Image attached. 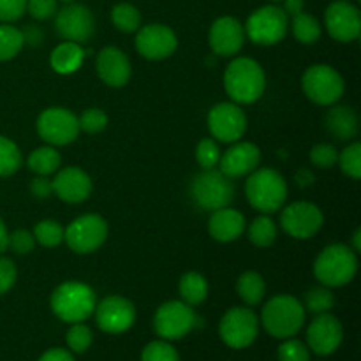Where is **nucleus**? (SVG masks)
Here are the masks:
<instances>
[{
    "mask_svg": "<svg viewBox=\"0 0 361 361\" xmlns=\"http://www.w3.org/2000/svg\"><path fill=\"white\" fill-rule=\"evenodd\" d=\"M224 88L236 104H252L267 88L263 67L247 56L235 59L224 73Z\"/></svg>",
    "mask_w": 361,
    "mask_h": 361,
    "instance_id": "nucleus-1",
    "label": "nucleus"
},
{
    "mask_svg": "<svg viewBox=\"0 0 361 361\" xmlns=\"http://www.w3.org/2000/svg\"><path fill=\"white\" fill-rule=\"evenodd\" d=\"M263 326L271 337L291 338L305 324V307L298 298L289 295L274 296L261 312Z\"/></svg>",
    "mask_w": 361,
    "mask_h": 361,
    "instance_id": "nucleus-2",
    "label": "nucleus"
},
{
    "mask_svg": "<svg viewBox=\"0 0 361 361\" xmlns=\"http://www.w3.org/2000/svg\"><path fill=\"white\" fill-rule=\"evenodd\" d=\"M358 271V257L348 245H328L314 263V275L326 288H341L349 284Z\"/></svg>",
    "mask_w": 361,
    "mask_h": 361,
    "instance_id": "nucleus-3",
    "label": "nucleus"
},
{
    "mask_svg": "<svg viewBox=\"0 0 361 361\" xmlns=\"http://www.w3.org/2000/svg\"><path fill=\"white\" fill-rule=\"evenodd\" d=\"M245 196L250 207L263 214H274L288 197V183L271 168L254 169L245 183Z\"/></svg>",
    "mask_w": 361,
    "mask_h": 361,
    "instance_id": "nucleus-4",
    "label": "nucleus"
},
{
    "mask_svg": "<svg viewBox=\"0 0 361 361\" xmlns=\"http://www.w3.org/2000/svg\"><path fill=\"white\" fill-rule=\"evenodd\" d=\"M49 303H51V310L55 312V316L71 324L88 319L97 305L94 289L83 282L60 284L53 291Z\"/></svg>",
    "mask_w": 361,
    "mask_h": 361,
    "instance_id": "nucleus-5",
    "label": "nucleus"
},
{
    "mask_svg": "<svg viewBox=\"0 0 361 361\" xmlns=\"http://www.w3.org/2000/svg\"><path fill=\"white\" fill-rule=\"evenodd\" d=\"M190 192H192L197 207L215 212L231 203L233 196H235V185H233L231 178L226 176L221 169L217 171L212 168L204 169L194 178Z\"/></svg>",
    "mask_w": 361,
    "mask_h": 361,
    "instance_id": "nucleus-6",
    "label": "nucleus"
},
{
    "mask_svg": "<svg viewBox=\"0 0 361 361\" xmlns=\"http://www.w3.org/2000/svg\"><path fill=\"white\" fill-rule=\"evenodd\" d=\"M289 14L277 6H264L254 11L245 23V34L256 44L274 46L286 37Z\"/></svg>",
    "mask_w": 361,
    "mask_h": 361,
    "instance_id": "nucleus-7",
    "label": "nucleus"
},
{
    "mask_svg": "<svg viewBox=\"0 0 361 361\" xmlns=\"http://www.w3.org/2000/svg\"><path fill=\"white\" fill-rule=\"evenodd\" d=\"M302 88L307 97L316 104L331 106L344 94V80L331 66L316 63L303 73Z\"/></svg>",
    "mask_w": 361,
    "mask_h": 361,
    "instance_id": "nucleus-8",
    "label": "nucleus"
},
{
    "mask_svg": "<svg viewBox=\"0 0 361 361\" xmlns=\"http://www.w3.org/2000/svg\"><path fill=\"white\" fill-rule=\"evenodd\" d=\"M108 238V222L97 214H87L74 219L66 229L63 240L76 254H90Z\"/></svg>",
    "mask_w": 361,
    "mask_h": 361,
    "instance_id": "nucleus-9",
    "label": "nucleus"
},
{
    "mask_svg": "<svg viewBox=\"0 0 361 361\" xmlns=\"http://www.w3.org/2000/svg\"><path fill=\"white\" fill-rule=\"evenodd\" d=\"M219 334L229 348L245 349L256 341L259 334V319L247 307H233L221 319Z\"/></svg>",
    "mask_w": 361,
    "mask_h": 361,
    "instance_id": "nucleus-10",
    "label": "nucleus"
},
{
    "mask_svg": "<svg viewBox=\"0 0 361 361\" xmlns=\"http://www.w3.org/2000/svg\"><path fill=\"white\" fill-rule=\"evenodd\" d=\"M37 133L46 143L63 147L73 143L80 134V122L73 111L66 108H48L39 115Z\"/></svg>",
    "mask_w": 361,
    "mask_h": 361,
    "instance_id": "nucleus-11",
    "label": "nucleus"
},
{
    "mask_svg": "<svg viewBox=\"0 0 361 361\" xmlns=\"http://www.w3.org/2000/svg\"><path fill=\"white\" fill-rule=\"evenodd\" d=\"M196 326L192 307L183 302H166L157 309L154 328L162 341H178Z\"/></svg>",
    "mask_w": 361,
    "mask_h": 361,
    "instance_id": "nucleus-12",
    "label": "nucleus"
},
{
    "mask_svg": "<svg viewBox=\"0 0 361 361\" xmlns=\"http://www.w3.org/2000/svg\"><path fill=\"white\" fill-rule=\"evenodd\" d=\"M323 212L319 207L309 201H296L288 204L281 215V224L288 235L293 238L307 240L312 238L323 228Z\"/></svg>",
    "mask_w": 361,
    "mask_h": 361,
    "instance_id": "nucleus-13",
    "label": "nucleus"
},
{
    "mask_svg": "<svg viewBox=\"0 0 361 361\" xmlns=\"http://www.w3.org/2000/svg\"><path fill=\"white\" fill-rule=\"evenodd\" d=\"M208 129L215 140L235 143L245 134L247 116L236 102H221L208 113Z\"/></svg>",
    "mask_w": 361,
    "mask_h": 361,
    "instance_id": "nucleus-14",
    "label": "nucleus"
},
{
    "mask_svg": "<svg viewBox=\"0 0 361 361\" xmlns=\"http://www.w3.org/2000/svg\"><path fill=\"white\" fill-rule=\"evenodd\" d=\"M324 25L326 30L335 41L351 42L360 37L361 16L355 4L348 0H335L328 6L324 13Z\"/></svg>",
    "mask_w": 361,
    "mask_h": 361,
    "instance_id": "nucleus-15",
    "label": "nucleus"
},
{
    "mask_svg": "<svg viewBox=\"0 0 361 361\" xmlns=\"http://www.w3.org/2000/svg\"><path fill=\"white\" fill-rule=\"evenodd\" d=\"M95 321L102 331L111 335L123 334L136 321V309L133 302L122 296H108L95 305Z\"/></svg>",
    "mask_w": 361,
    "mask_h": 361,
    "instance_id": "nucleus-16",
    "label": "nucleus"
},
{
    "mask_svg": "<svg viewBox=\"0 0 361 361\" xmlns=\"http://www.w3.org/2000/svg\"><path fill=\"white\" fill-rule=\"evenodd\" d=\"M55 27L66 41H73L81 44V42H87L94 35L95 21L90 11H88V7L71 2L69 6L59 11Z\"/></svg>",
    "mask_w": 361,
    "mask_h": 361,
    "instance_id": "nucleus-17",
    "label": "nucleus"
},
{
    "mask_svg": "<svg viewBox=\"0 0 361 361\" xmlns=\"http://www.w3.org/2000/svg\"><path fill=\"white\" fill-rule=\"evenodd\" d=\"M178 46L176 34L162 23H152L141 28L136 35V49L148 60H162L173 55Z\"/></svg>",
    "mask_w": 361,
    "mask_h": 361,
    "instance_id": "nucleus-18",
    "label": "nucleus"
},
{
    "mask_svg": "<svg viewBox=\"0 0 361 361\" xmlns=\"http://www.w3.org/2000/svg\"><path fill=\"white\" fill-rule=\"evenodd\" d=\"M344 330L341 321L331 314H317L307 330V344L317 356H330L341 348Z\"/></svg>",
    "mask_w": 361,
    "mask_h": 361,
    "instance_id": "nucleus-19",
    "label": "nucleus"
},
{
    "mask_svg": "<svg viewBox=\"0 0 361 361\" xmlns=\"http://www.w3.org/2000/svg\"><path fill=\"white\" fill-rule=\"evenodd\" d=\"M243 41H245V28L233 16L217 18L208 35L212 51L221 56L236 55L242 49Z\"/></svg>",
    "mask_w": 361,
    "mask_h": 361,
    "instance_id": "nucleus-20",
    "label": "nucleus"
},
{
    "mask_svg": "<svg viewBox=\"0 0 361 361\" xmlns=\"http://www.w3.org/2000/svg\"><path fill=\"white\" fill-rule=\"evenodd\" d=\"M92 192V180L83 169L63 168L53 180V194L60 197L66 203H83Z\"/></svg>",
    "mask_w": 361,
    "mask_h": 361,
    "instance_id": "nucleus-21",
    "label": "nucleus"
},
{
    "mask_svg": "<svg viewBox=\"0 0 361 361\" xmlns=\"http://www.w3.org/2000/svg\"><path fill=\"white\" fill-rule=\"evenodd\" d=\"M261 161L259 148L249 141L236 143L229 148L224 155H221V171L229 178H240L247 176L257 169Z\"/></svg>",
    "mask_w": 361,
    "mask_h": 361,
    "instance_id": "nucleus-22",
    "label": "nucleus"
},
{
    "mask_svg": "<svg viewBox=\"0 0 361 361\" xmlns=\"http://www.w3.org/2000/svg\"><path fill=\"white\" fill-rule=\"evenodd\" d=\"M97 73L108 87H123L130 78V62L122 49L108 46L97 55Z\"/></svg>",
    "mask_w": 361,
    "mask_h": 361,
    "instance_id": "nucleus-23",
    "label": "nucleus"
},
{
    "mask_svg": "<svg viewBox=\"0 0 361 361\" xmlns=\"http://www.w3.org/2000/svg\"><path fill=\"white\" fill-rule=\"evenodd\" d=\"M243 231H245V217L235 208H219L208 221V233L217 242H235L243 235Z\"/></svg>",
    "mask_w": 361,
    "mask_h": 361,
    "instance_id": "nucleus-24",
    "label": "nucleus"
},
{
    "mask_svg": "<svg viewBox=\"0 0 361 361\" xmlns=\"http://www.w3.org/2000/svg\"><path fill=\"white\" fill-rule=\"evenodd\" d=\"M326 129L337 140H351L358 134V116L349 106H335L326 115Z\"/></svg>",
    "mask_w": 361,
    "mask_h": 361,
    "instance_id": "nucleus-25",
    "label": "nucleus"
},
{
    "mask_svg": "<svg viewBox=\"0 0 361 361\" xmlns=\"http://www.w3.org/2000/svg\"><path fill=\"white\" fill-rule=\"evenodd\" d=\"M85 55H87V51L81 48V44L73 41H66L53 49L51 56H49V63H51L55 73L73 74L81 67Z\"/></svg>",
    "mask_w": 361,
    "mask_h": 361,
    "instance_id": "nucleus-26",
    "label": "nucleus"
},
{
    "mask_svg": "<svg viewBox=\"0 0 361 361\" xmlns=\"http://www.w3.org/2000/svg\"><path fill=\"white\" fill-rule=\"evenodd\" d=\"M180 296H182L183 303L189 307H196L203 303L208 296V282L207 279L196 271H189L180 279Z\"/></svg>",
    "mask_w": 361,
    "mask_h": 361,
    "instance_id": "nucleus-27",
    "label": "nucleus"
},
{
    "mask_svg": "<svg viewBox=\"0 0 361 361\" xmlns=\"http://www.w3.org/2000/svg\"><path fill=\"white\" fill-rule=\"evenodd\" d=\"M236 291H238L240 298L247 303L249 307L259 305L267 293V286H264L263 277L257 271H245L240 275L238 284H236Z\"/></svg>",
    "mask_w": 361,
    "mask_h": 361,
    "instance_id": "nucleus-28",
    "label": "nucleus"
},
{
    "mask_svg": "<svg viewBox=\"0 0 361 361\" xmlns=\"http://www.w3.org/2000/svg\"><path fill=\"white\" fill-rule=\"evenodd\" d=\"M60 162H62V157H60V154L55 148L41 147L32 152L27 164L30 168V171H34L35 175L48 176L60 168Z\"/></svg>",
    "mask_w": 361,
    "mask_h": 361,
    "instance_id": "nucleus-29",
    "label": "nucleus"
},
{
    "mask_svg": "<svg viewBox=\"0 0 361 361\" xmlns=\"http://www.w3.org/2000/svg\"><path fill=\"white\" fill-rule=\"evenodd\" d=\"M293 34L302 44H312L321 37V25L312 14L302 11L293 16Z\"/></svg>",
    "mask_w": 361,
    "mask_h": 361,
    "instance_id": "nucleus-30",
    "label": "nucleus"
},
{
    "mask_svg": "<svg viewBox=\"0 0 361 361\" xmlns=\"http://www.w3.org/2000/svg\"><path fill=\"white\" fill-rule=\"evenodd\" d=\"M25 44L23 34L13 25H0V62L14 59Z\"/></svg>",
    "mask_w": 361,
    "mask_h": 361,
    "instance_id": "nucleus-31",
    "label": "nucleus"
},
{
    "mask_svg": "<svg viewBox=\"0 0 361 361\" xmlns=\"http://www.w3.org/2000/svg\"><path fill=\"white\" fill-rule=\"evenodd\" d=\"M111 21L118 30L122 32H136L141 27V14L130 4H116L111 11Z\"/></svg>",
    "mask_w": 361,
    "mask_h": 361,
    "instance_id": "nucleus-32",
    "label": "nucleus"
},
{
    "mask_svg": "<svg viewBox=\"0 0 361 361\" xmlns=\"http://www.w3.org/2000/svg\"><path fill=\"white\" fill-rule=\"evenodd\" d=\"M277 238V226L270 217L263 215L257 217L252 224L249 226V240L256 247H270L274 245Z\"/></svg>",
    "mask_w": 361,
    "mask_h": 361,
    "instance_id": "nucleus-33",
    "label": "nucleus"
},
{
    "mask_svg": "<svg viewBox=\"0 0 361 361\" xmlns=\"http://www.w3.org/2000/svg\"><path fill=\"white\" fill-rule=\"evenodd\" d=\"M21 166V152L14 141L0 136V176H11Z\"/></svg>",
    "mask_w": 361,
    "mask_h": 361,
    "instance_id": "nucleus-34",
    "label": "nucleus"
},
{
    "mask_svg": "<svg viewBox=\"0 0 361 361\" xmlns=\"http://www.w3.org/2000/svg\"><path fill=\"white\" fill-rule=\"evenodd\" d=\"M63 235L66 229L56 221H41L34 228L35 242L41 243L42 247H59L63 242Z\"/></svg>",
    "mask_w": 361,
    "mask_h": 361,
    "instance_id": "nucleus-35",
    "label": "nucleus"
},
{
    "mask_svg": "<svg viewBox=\"0 0 361 361\" xmlns=\"http://www.w3.org/2000/svg\"><path fill=\"white\" fill-rule=\"evenodd\" d=\"M338 162H341V169L345 176L353 180L361 178V145L358 141L342 150V154L338 155Z\"/></svg>",
    "mask_w": 361,
    "mask_h": 361,
    "instance_id": "nucleus-36",
    "label": "nucleus"
},
{
    "mask_svg": "<svg viewBox=\"0 0 361 361\" xmlns=\"http://www.w3.org/2000/svg\"><path fill=\"white\" fill-rule=\"evenodd\" d=\"M305 305L314 314H326L334 309L335 296L328 288H314L307 293Z\"/></svg>",
    "mask_w": 361,
    "mask_h": 361,
    "instance_id": "nucleus-37",
    "label": "nucleus"
},
{
    "mask_svg": "<svg viewBox=\"0 0 361 361\" xmlns=\"http://www.w3.org/2000/svg\"><path fill=\"white\" fill-rule=\"evenodd\" d=\"M141 361H180L178 351L166 341H155L145 345Z\"/></svg>",
    "mask_w": 361,
    "mask_h": 361,
    "instance_id": "nucleus-38",
    "label": "nucleus"
},
{
    "mask_svg": "<svg viewBox=\"0 0 361 361\" xmlns=\"http://www.w3.org/2000/svg\"><path fill=\"white\" fill-rule=\"evenodd\" d=\"M67 345L74 353H85L92 345V330L83 323H74L66 335Z\"/></svg>",
    "mask_w": 361,
    "mask_h": 361,
    "instance_id": "nucleus-39",
    "label": "nucleus"
},
{
    "mask_svg": "<svg viewBox=\"0 0 361 361\" xmlns=\"http://www.w3.org/2000/svg\"><path fill=\"white\" fill-rule=\"evenodd\" d=\"M196 159L203 169L215 168L221 161V148H219L217 141L210 140V137L201 140L196 148Z\"/></svg>",
    "mask_w": 361,
    "mask_h": 361,
    "instance_id": "nucleus-40",
    "label": "nucleus"
},
{
    "mask_svg": "<svg viewBox=\"0 0 361 361\" xmlns=\"http://www.w3.org/2000/svg\"><path fill=\"white\" fill-rule=\"evenodd\" d=\"M277 356L279 361H310L309 348L302 341L293 337L286 338V342L279 345Z\"/></svg>",
    "mask_w": 361,
    "mask_h": 361,
    "instance_id": "nucleus-41",
    "label": "nucleus"
},
{
    "mask_svg": "<svg viewBox=\"0 0 361 361\" xmlns=\"http://www.w3.org/2000/svg\"><path fill=\"white\" fill-rule=\"evenodd\" d=\"M78 122H80V129H83L85 133L97 134L108 126V115L99 108H88L81 113Z\"/></svg>",
    "mask_w": 361,
    "mask_h": 361,
    "instance_id": "nucleus-42",
    "label": "nucleus"
},
{
    "mask_svg": "<svg viewBox=\"0 0 361 361\" xmlns=\"http://www.w3.org/2000/svg\"><path fill=\"white\" fill-rule=\"evenodd\" d=\"M310 161H312L314 166L321 169H330L334 168L335 162L338 161V154L337 148L334 145L328 143H319L316 147H312L310 150Z\"/></svg>",
    "mask_w": 361,
    "mask_h": 361,
    "instance_id": "nucleus-43",
    "label": "nucleus"
},
{
    "mask_svg": "<svg viewBox=\"0 0 361 361\" xmlns=\"http://www.w3.org/2000/svg\"><path fill=\"white\" fill-rule=\"evenodd\" d=\"M7 247H11L13 252L25 256V254H30L32 250H34L35 238L32 233L25 231V229H18V231L11 233L9 235V243H7Z\"/></svg>",
    "mask_w": 361,
    "mask_h": 361,
    "instance_id": "nucleus-44",
    "label": "nucleus"
},
{
    "mask_svg": "<svg viewBox=\"0 0 361 361\" xmlns=\"http://www.w3.org/2000/svg\"><path fill=\"white\" fill-rule=\"evenodd\" d=\"M27 11V0H0V21L11 23L23 16Z\"/></svg>",
    "mask_w": 361,
    "mask_h": 361,
    "instance_id": "nucleus-45",
    "label": "nucleus"
},
{
    "mask_svg": "<svg viewBox=\"0 0 361 361\" xmlns=\"http://www.w3.org/2000/svg\"><path fill=\"white\" fill-rule=\"evenodd\" d=\"M27 11L34 20H49L56 13V0H27Z\"/></svg>",
    "mask_w": 361,
    "mask_h": 361,
    "instance_id": "nucleus-46",
    "label": "nucleus"
},
{
    "mask_svg": "<svg viewBox=\"0 0 361 361\" xmlns=\"http://www.w3.org/2000/svg\"><path fill=\"white\" fill-rule=\"evenodd\" d=\"M16 267L7 257H0V295H6L16 282Z\"/></svg>",
    "mask_w": 361,
    "mask_h": 361,
    "instance_id": "nucleus-47",
    "label": "nucleus"
},
{
    "mask_svg": "<svg viewBox=\"0 0 361 361\" xmlns=\"http://www.w3.org/2000/svg\"><path fill=\"white\" fill-rule=\"evenodd\" d=\"M30 190L39 200H46V197H49L53 194V180H49L48 176L39 175L37 178L32 180Z\"/></svg>",
    "mask_w": 361,
    "mask_h": 361,
    "instance_id": "nucleus-48",
    "label": "nucleus"
},
{
    "mask_svg": "<svg viewBox=\"0 0 361 361\" xmlns=\"http://www.w3.org/2000/svg\"><path fill=\"white\" fill-rule=\"evenodd\" d=\"M39 361H74V358L69 351H66V349L53 348L48 349V351L39 358Z\"/></svg>",
    "mask_w": 361,
    "mask_h": 361,
    "instance_id": "nucleus-49",
    "label": "nucleus"
},
{
    "mask_svg": "<svg viewBox=\"0 0 361 361\" xmlns=\"http://www.w3.org/2000/svg\"><path fill=\"white\" fill-rule=\"evenodd\" d=\"M21 34H23L25 42H30L32 46L41 44V41H42V30H41V28L35 27V25H28V27L25 28V30L21 32Z\"/></svg>",
    "mask_w": 361,
    "mask_h": 361,
    "instance_id": "nucleus-50",
    "label": "nucleus"
},
{
    "mask_svg": "<svg viewBox=\"0 0 361 361\" xmlns=\"http://www.w3.org/2000/svg\"><path fill=\"white\" fill-rule=\"evenodd\" d=\"M296 183H298L300 187H302V189H305V187H309V185H312V182H314V175H312V171H310V169H300L298 173H296Z\"/></svg>",
    "mask_w": 361,
    "mask_h": 361,
    "instance_id": "nucleus-51",
    "label": "nucleus"
},
{
    "mask_svg": "<svg viewBox=\"0 0 361 361\" xmlns=\"http://www.w3.org/2000/svg\"><path fill=\"white\" fill-rule=\"evenodd\" d=\"M303 6H305V2H303V0H286L284 11L288 14H291V16H295V14L302 13Z\"/></svg>",
    "mask_w": 361,
    "mask_h": 361,
    "instance_id": "nucleus-52",
    "label": "nucleus"
},
{
    "mask_svg": "<svg viewBox=\"0 0 361 361\" xmlns=\"http://www.w3.org/2000/svg\"><path fill=\"white\" fill-rule=\"evenodd\" d=\"M7 243H9V233H7L4 222L0 221V254L7 249Z\"/></svg>",
    "mask_w": 361,
    "mask_h": 361,
    "instance_id": "nucleus-53",
    "label": "nucleus"
},
{
    "mask_svg": "<svg viewBox=\"0 0 361 361\" xmlns=\"http://www.w3.org/2000/svg\"><path fill=\"white\" fill-rule=\"evenodd\" d=\"M353 250L355 252H360L361 250V229L358 228L355 231V235H353Z\"/></svg>",
    "mask_w": 361,
    "mask_h": 361,
    "instance_id": "nucleus-54",
    "label": "nucleus"
},
{
    "mask_svg": "<svg viewBox=\"0 0 361 361\" xmlns=\"http://www.w3.org/2000/svg\"><path fill=\"white\" fill-rule=\"evenodd\" d=\"M62 2H67V4H71V2H74V0H62Z\"/></svg>",
    "mask_w": 361,
    "mask_h": 361,
    "instance_id": "nucleus-55",
    "label": "nucleus"
},
{
    "mask_svg": "<svg viewBox=\"0 0 361 361\" xmlns=\"http://www.w3.org/2000/svg\"><path fill=\"white\" fill-rule=\"evenodd\" d=\"M271 2H279V0H271Z\"/></svg>",
    "mask_w": 361,
    "mask_h": 361,
    "instance_id": "nucleus-56",
    "label": "nucleus"
}]
</instances>
